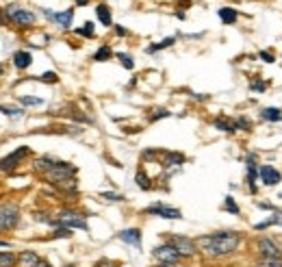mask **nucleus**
Wrapping results in <instances>:
<instances>
[{
	"label": "nucleus",
	"instance_id": "nucleus-1",
	"mask_svg": "<svg viewBox=\"0 0 282 267\" xmlns=\"http://www.w3.org/2000/svg\"><path fill=\"white\" fill-rule=\"evenodd\" d=\"M241 243H243V235L236 233V230H217V233L200 235L195 239L200 254L213 261H221L236 254Z\"/></svg>",
	"mask_w": 282,
	"mask_h": 267
},
{
	"label": "nucleus",
	"instance_id": "nucleus-2",
	"mask_svg": "<svg viewBox=\"0 0 282 267\" xmlns=\"http://www.w3.org/2000/svg\"><path fill=\"white\" fill-rule=\"evenodd\" d=\"M54 218H57L59 226H65V228H72V230H85V233H89V224H87L89 213H83V211L72 209V206H61L59 211H54Z\"/></svg>",
	"mask_w": 282,
	"mask_h": 267
},
{
	"label": "nucleus",
	"instance_id": "nucleus-3",
	"mask_svg": "<svg viewBox=\"0 0 282 267\" xmlns=\"http://www.w3.org/2000/svg\"><path fill=\"white\" fill-rule=\"evenodd\" d=\"M2 16L11 24H16L18 28H33L37 24V16H35L31 9L22 7V4H7L2 9Z\"/></svg>",
	"mask_w": 282,
	"mask_h": 267
},
{
	"label": "nucleus",
	"instance_id": "nucleus-4",
	"mask_svg": "<svg viewBox=\"0 0 282 267\" xmlns=\"http://www.w3.org/2000/svg\"><path fill=\"white\" fill-rule=\"evenodd\" d=\"M22 219V211L20 204L13 200H2L0 202V233H11L20 226Z\"/></svg>",
	"mask_w": 282,
	"mask_h": 267
},
{
	"label": "nucleus",
	"instance_id": "nucleus-5",
	"mask_svg": "<svg viewBox=\"0 0 282 267\" xmlns=\"http://www.w3.org/2000/svg\"><path fill=\"white\" fill-rule=\"evenodd\" d=\"M165 241H167V243H172L185 261H191V259H195V256L200 254L198 245H195V239H191V237H187V235L167 233V235H165Z\"/></svg>",
	"mask_w": 282,
	"mask_h": 267
},
{
	"label": "nucleus",
	"instance_id": "nucleus-6",
	"mask_svg": "<svg viewBox=\"0 0 282 267\" xmlns=\"http://www.w3.org/2000/svg\"><path fill=\"white\" fill-rule=\"evenodd\" d=\"M26 157H31V148L28 146H20L13 152H9L7 157L0 159V174H13L24 163Z\"/></svg>",
	"mask_w": 282,
	"mask_h": 267
},
{
	"label": "nucleus",
	"instance_id": "nucleus-7",
	"mask_svg": "<svg viewBox=\"0 0 282 267\" xmlns=\"http://www.w3.org/2000/svg\"><path fill=\"white\" fill-rule=\"evenodd\" d=\"M152 259L157 261V263H172V265H180L185 261L183 256L178 254V250H176L172 243H167V241L154 245V248H152Z\"/></svg>",
	"mask_w": 282,
	"mask_h": 267
},
{
	"label": "nucleus",
	"instance_id": "nucleus-8",
	"mask_svg": "<svg viewBox=\"0 0 282 267\" xmlns=\"http://www.w3.org/2000/svg\"><path fill=\"white\" fill-rule=\"evenodd\" d=\"M258 154L256 152H248L245 154V185H248V191L252 195L258 194V185H256V180H258Z\"/></svg>",
	"mask_w": 282,
	"mask_h": 267
},
{
	"label": "nucleus",
	"instance_id": "nucleus-9",
	"mask_svg": "<svg viewBox=\"0 0 282 267\" xmlns=\"http://www.w3.org/2000/svg\"><path fill=\"white\" fill-rule=\"evenodd\" d=\"M143 215H152V218H161V219H183V211L176 209V206H169L165 202H154L143 209Z\"/></svg>",
	"mask_w": 282,
	"mask_h": 267
},
{
	"label": "nucleus",
	"instance_id": "nucleus-10",
	"mask_svg": "<svg viewBox=\"0 0 282 267\" xmlns=\"http://www.w3.org/2000/svg\"><path fill=\"white\" fill-rule=\"evenodd\" d=\"M256 254L260 259H282V250L271 237H258L256 239Z\"/></svg>",
	"mask_w": 282,
	"mask_h": 267
},
{
	"label": "nucleus",
	"instance_id": "nucleus-11",
	"mask_svg": "<svg viewBox=\"0 0 282 267\" xmlns=\"http://www.w3.org/2000/svg\"><path fill=\"white\" fill-rule=\"evenodd\" d=\"M185 157L183 152H176V150H163L161 152V161L159 163L163 165V170H167V172H180V168L185 165Z\"/></svg>",
	"mask_w": 282,
	"mask_h": 267
},
{
	"label": "nucleus",
	"instance_id": "nucleus-12",
	"mask_svg": "<svg viewBox=\"0 0 282 267\" xmlns=\"http://www.w3.org/2000/svg\"><path fill=\"white\" fill-rule=\"evenodd\" d=\"M44 16H46L50 22L57 24L59 28L70 31V28H72V22H74V7L65 9V11H50V9H44Z\"/></svg>",
	"mask_w": 282,
	"mask_h": 267
},
{
	"label": "nucleus",
	"instance_id": "nucleus-13",
	"mask_svg": "<svg viewBox=\"0 0 282 267\" xmlns=\"http://www.w3.org/2000/svg\"><path fill=\"white\" fill-rule=\"evenodd\" d=\"M258 180H263L265 187H276V185L282 183V174H280V170L274 168V165H260Z\"/></svg>",
	"mask_w": 282,
	"mask_h": 267
},
{
	"label": "nucleus",
	"instance_id": "nucleus-14",
	"mask_svg": "<svg viewBox=\"0 0 282 267\" xmlns=\"http://www.w3.org/2000/svg\"><path fill=\"white\" fill-rule=\"evenodd\" d=\"M118 239L122 241V243L130 245V248L135 250H141V239H143V233H141V228H124L118 233Z\"/></svg>",
	"mask_w": 282,
	"mask_h": 267
},
{
	"label": "nucleus",
	"instance_id": "nucleus-15",
	"mask_svg": "<svg viewBox=\"0 0 282 267\" xmlns=\"http://www.w3.org/2000/svg\"><path fill=\"white\" fill-rule=\"evenodd\" d=\"M54 157H50V154H42V157H35L33 159V163H31V168H33V172L35 174H39V176H44L48 172L50 168L54 165Z\"/></svg>",
	"mask_w": 282,
	"mask_h": 267
},
{
	"label": "nucleus",
	"instance_id": "nucleus-16",
	"mask_svg": "<svg viewBox=\"0 0 282 267\" xmlns=\"http://www.w3.org/2000/svg\"><path fill=\"white\" fill-rule=\"evenodd\" d=\"M42 261V256L35 250H20L18 252V267H35Z\"/></svg>",
	"mask_w": 282,
	"mask_h": 267
},
{
	"label": "nucleus",
	"instance_id": "nucleus-17",
	"mask_svg": "<svg viewBox=\"0 0 282 267\" xmlns=\"http://www.w3.org/2000/svg\"><path fill=\"white\" fill-rule=\"evenodd\" d=\"M13 65H16V70L24 72L33 65V54L28 50H18V52H13Z\"/></svg>",
	"mask_w": 282,
	"mask_h": 267
},
{
	"label": "nucleus",
	"instance_id": "nucleus-18",
	"mask_svg": "<svg viewBox=\"0 0 282 267\" xmlns=\"http://www.w3.org/2000/svg\"><path fill=\"white\" fill-rule=\"evenodd\" d=\"M217 18L221 20V24H226V26H233L236 20H239V11H236L235 7H219L217 9Z\"/></svg>",
	"mask_w": 282,
	"mask_h": 267
},
{
	"label": "nucleus",
	"instance_id": "nucleus-19",
	"mask_svg": "<svg viewBox=\"0 0 282 267\" xmlns=\"http://www.w3.org/2000/svg\"><path fill=\"white\" fill-rule=\"evenodd\" d=\"M135 185L141 189V191H152L154 189V183L152 178L148 176V172H145L143 168H139L137 172H135Z\"/></svg>",
	"mask_w": 282,
	"mask_h": 267
},
{
	"label": "nucleus",
	"instance_id": "nucleus-20",
	"mask_svg": "<svg viewBox=\"0 0 282 267\" xmlns=\"http://www.w3.org/2000/svg\"><path fill=\"white\" fill-rule=\"evenodd\" d=\"M95 16H98V22L102 24V26H113V13H111V7L104 2H100L98 7H95Z\"/></svg>",
	"mask_w": 282,
	"mask_h": 267
},
{
	"label": "nucleus",
	"instance_id": "nucleus-21",
	"mask_svg": "<svg viewBox=\"0 0 282 267\" xmlns=\"http://www.w3.org/2000/svg\"><path fill=\"white\" fill-rule=\"evenodd\" d=\"M258 118L263 120V122H282V109L280 107H265V109H260V113H258Z\"/></svg>",
	"mask_w": 282,
	"mask_h": 267
},
{
	"label": "nucleus",
	"instance_id": "nucleus-22",
	"mask_svg": "<svg viewBox=\"0 0 282 267\" xmlns=\"http://www.w3.org/2000/svg\"><path fill=\"white\" fill-rule=\"evenodd\" d=\"M213 128L221 130V133H228V135L236 133L235 126H233V118H226V115H217V118L213 120Z\"/></svg>",
	"mask_w": 282,
	"mask_h": 267
},
{
	"label": "nucleus",
	"instance_id": "nucleus-23",
	"mask_svg": "<svg viewBox=\"0 0 282 267\" xmlns=\"http://www.w3.org/2000/svg\"><path fill=\"white\" fill-rule=\"evenodd\" d=\"M113 57H115V52L111 50L109 44H102V46H100V48L94 52V57H92V59H94L95 63H107V61H111Z\"/></svg>",
	"mask_w": 282,
	"mask_h": 267
},
{
	"label": "nucleus",
	"instance_id": "nucleus-24",
	"mask_svg": "<svg viewBox=\"0 0 282 267\" xmlns=\"http://www.w3.org/2000/svg\"><path fill=\"white\" fill-rule=\"evenodd\" d=\"M33 219L39 221V224L52 226V228H57V226H59L57 218H54V213H50V211H35V213H33Z\"/></svg>",
	"mask_w": 282,
	"mask_h": 267
},
{
	"label": "nucleus",
	"instance_id": "nucleus-25",
	"mask_svg": "<svg viewBox=\"0 0 282 267\" xmlns=\"http://www.w3.org/2000/svg\"><path fill=\"white\" fill-rule=\"evenodd\" d=\"M176 35L174 37H165V39H161V42H157V44H150L148 48H145V52L148 54H157V52H161V50H165V48H172L174 44H176Z\"/></svg>",
	"mask_w": 282,
	"mask_h": 267
},
{
	"label": "nucleus",
	"instance_id": "nucleus-26",
	"mask_svg": "<svg viewBox=\"0 0 282 267\" xmlns=\"http://www.w3.org/2000/svg\"><path fill=\"white\" fill-rule=\"evenodd\" d=\"M0 267H18V252L13 250L0 252Z\"/></svg>",
	"mask_w": 282,
	"mask_h": 267
},
{
	"label": "nucleus",
	"instance_id": "nucleus-27",
	"mask_svg": "<svg viewBox=\"0 0 282 267\" xmlns=\"http://www.w3.org/2000/svg\"><path fill=\"white\" fill-rule=\"evenodd\" d=\"M165 118H172V111L165 109V107H157V109H152V111L148 113V122H150V124L159 122V120H165Z\"/></svg>",
	"mask_w": 282,
	"mask_h": 267
},
{
	"label": "nucleus",
	"instance_id": "nucleus-28",
	"mask_svg": "<svg viewBox=\"0 0 282 267\" xmlns=\"http://www.w3.org/2000/svg\"><path fill=\"white\" fill-rule=\"evenodd\" d=\"M0 113L7 115V118H11V120H20V118L26 115V111H24L22 107H7V104H0Z\"/></svg>",
	"mask_w": 282,
	"mask_h": 267
},
{
	"label": "nucleus",
	"instance_id": "nucleus-29",
	"mask_svg": "<svg viewBox=\"0 0 282 267\" xmlns=\"http://www.w3.org/2000/svg\"><path fill=\"white\" fill-rule=\"evenodd\" d=\"M233 126H235V130H243V133H250L254 124H252V120L245 118V115H236V118H233Z\"/></svg>",
	"mask_w": 282,
	"mask_h": 267
},
{
	"label": "nucleus",
	"instance_id": "nucleus-30",
	"mask_svg": "<svg viewBox=\"0 0 282 267\" xmlns=\"http://www.w3.org/2000/svg\"><path fill=\"white\" fill-rule=\"evenodd\" d=\"M267 89H269V80L258 78V76L250 80V92H252V94H265Z\"/></svg>",
	"mask_w": 282,
	"mask_h": 267
},
{
	"label": "nucleus",
	"instance_id": "nucleus-31",
	"mask_svg": "<svg viewBox=\"0 0 282 267\" xmlns=\"http://www.w3.org/2000/svg\"><path fill=\"white\" fill-rule=\"evenodd\" d=\"M221 209H224L226 213H230V215H241V206L236 204V200L233 198V195H226V198H224V204H221Z\"/></svg>",
	"mask_w": 282,
	"mask_h": 267
},
{
	"label": "nucleus",
	"instance_id": "nucleus-32",
	"mask_svg": "<svg viewBox=\"0 0 282 267\" xmlns=\"http://www.w3.org/2000/svg\"><path fill=\"white\" fill-rule=\"evenodd\" d=\"M115 59L119 61V65H122L124 70H135V59H133V54H128V52H118L115 54Z\"/></svg>",
	"mask_w": 282,
	"mask_h": 267
},
{
	"label": "nucleus",
	"instance_id": "nucleus-33",
	"mask_svg": "<svg viewBox=\"0 0 282 267\" xmlns=\"http://www.w3.org/2000/svg\"><path fill=\"white\" fill-rule=\"evenodd\" d=\"M74 33L80 35V37H87V39H94L95 37V26L94 22H85L80 28H74Z\"/></svg>",
	"mask_w": 282,
	"mask_h": 267
},
{
	"label": "nucleus",
	"instance_id": "nucleus-34",
	"mask_svg": "<svg viewBox=\"0 0 282 267\" xmlns=\"http://www.w3.org/2000/svg\"><path fill=\"white\" fill-rule=\"evenodd\" d=\"M18 102L22 107H42L44 100L37 98V96H18Z\"/></svg>",
	"mask_w": 282,
	"mask_h": 267
},
{
	"label": "nucleus",
	"instance_id": "nucleus-35",
	"mask_svg": "<svg viewBox=\"0 0 282 267\" xmlns=\"http://www.w3.org/2000/svg\"><path fill=\"white\" fill-rule=\"evenodd\" d=\"M161 152H163V150H159V148H145L143 152H141V163H152V161H157L161 157Z\"/></svg>",
	"mask_w": 282,
	"mask_h": 267
},
{
	"label": "nucleus",
	"instance_id": "nucleus-36",
	"mask_svg": "<svg viewBox=\"0 0 282 267\" xmlns=\"http://www.w3.org/2000/svg\"><path fill=\"white\" fill-rule=\"evenodd\" d=\"M33 80H39V83H46V85H54V83H59V74L52 72V70H48V72H44V74H39V76H35Z\"/></svg>",
	"mask_w": 282,
	"mask_h": 267
},
{
	"label": "nucleus",
	"instance_id": "nucleus-37",
	"mask_svg": "<svg viewBox=\"0 0 282 267\" xmlns=\"http://www.w3.org/2000/svg\"><path fill=\"white\" fill-rule=\"evenodd\" d=\"M50 239H72V228H65V226H57L50 235Z\"/></svg>",
	"mask_w": 282,
	"mask_h": 267
},
{
	"label": "nucleus",
	"instance_id": "nucleus-38",
	"mask_svg": "<svg viewBox=\"0 0 282 267\" xmlns=\"http://www.w3.org/2000/svg\"><path fill=\"white\" fill-rule=\"evenodd\" d=\"M100 198L107 200V202H126V198L122 194H115V191H100Z\"/></svg>",
	"mask_w": 282,
	"mask_h": 267
},
{
	"label": "nucleus",
	"instance_id": "nucleus-39",
	"mask_svg": "<svg viewBox=\"0 0 282 267\" xmlns=\"http://www.w3.org/2000/svg\"><path fill=\"white\" fill-rule=\"evenodd\" d=\"M254 267H282V259H256Z\"/></svg>",
	"mask_w": 282,
	"mask_h": 267
},
{
	"label": "nucleus",
	"instance_id": "nucleus-40",
	"mask_svg": "<svg viewBox=\"0 0 282 267\" xmlns=\"http://www.w3.org/2000/svg\"><path fill=\"white\" fill-rule=\"evenodd\" d=\"M258 59L263 63H276V52H271V50H260Z\"/></svg>",
	"mask_w": 282,
	"mask_h": 267
},
{
	"label": "nucleus",
	"instance_id": "nucleus-41",
	"mask_svg": "<svg viewBox=\"0 0 282 267\" xmlns=\"http://www.w3.org/2000/svg\"><path fill=\"white\" fill-rule=\"evenodd\" d=\"M94 267H119V263L118 261H111V259H100V261H95Z\"/></svg>",
	"mask_w": 282,
	"mask_h": 267
},
{
	"label": "nucleus",
	"instance_id": "nucleus-42",
	"mask_svg": "<svg viewBox=\"0 0 282 267\" xmlns=\"http://www.w3.org/2000/svg\"><path fill=\"white\" fill-rule=\"evenodd\" d=\"M113 31L118 37H128V28L122 26V24H113Z\"/></svg>",
	"mask_w": 282,
	"mask_h": 267
},
{
	"label": "nucleus",
	"instance_id": "nucleus-43",
	"mask_svg": "<svg viewBox=\"0 0 282 267\" xmlns=\"http://www.w3.org/2000/svg\"><path fill=\"white\" fill-rule=\"evenodd\" d=\"M35 267H54L52 263H50V261L48 259H42V261H39V263L37 265H35Z\"/></svg>",
	"mask_w": 282,
	"mask_h": 267
},
{
	"label": "nucleus",
	"instance_id": "nucleus-44",
	"mask_svg": "<svg viewBox=\"0 0 282 267\" xmlns=\"http://www.w3.org/2000/svg\"><path fill=\"white\" fill-rule=\"evenodd\" d=\"M0 248H4V250H11V241H7V239H0Z\"/></svg>",
	"mask_w": 282,
	"mask_h": 267
},
{
	"label": "nucleus",
	"instance_id": "nucleus-45",
	"mask_svg": "<svg viewBox=\"0 0 282 267\" xmlns=\"http://www.w3.org/2000/svg\"><path fill=\"white\" fill-rule=\"evenodd\" d=\"M176 18H178V20H185V18H187V13H185V11H176Z\"/></svg>",
	"mask_w": 282,
	"mask_h": 267
},
{
	"label": "nucleus",
	"instance_id": "nucleus-46",
	"mask_svg": "<svg viewBox=\"0 0 282 267\" xmlns=\"http://www.w3.org/2000/svg\"><path fill=\"white\" fill-rule=\"evenodd\" d=\"M154 267H178V265H172V263H157Z\"/></svg>",
	"mask_w": 282,
	"mask_h": 267
},
{
	"label": "nucleus",
	"instance_id": "nucleus-47",
	"mask_svg": "<svg viewBox=\"0 0 282 267\" xmlns=\"http://www.w3.org/2000/svg\"><path fill=\"white\" fill-rule=\"evenodd\" d=\"M85 4H89V0H76V7H85Z\"/></svg>",
	"mask_w": 282,
	"mask_h": 267
},
{
	"label": "nucleus",
	"instance_id": "nucleus-48",
	"mask_svg": "<svg viewBox=\"0 0 282 267\" xmlns=\"http://www.w3.org/2000/svg\"><path fill=\"white\" fill-rule=\"evenodd\" d=\"M2 24H7V20H4V16L0 13V26H2Z\"/></svg>",
	"mask_w": 282,
	"mask_h": 267
},
{
	"label": "nucleus",
	"instance_id": "nucleus-49",
	"mask_svg": "<svg viewBox=\"0 0 282 267\" xmlns=\"http://www.w3.org/2000/svg\"><path fill=\"white\" fill-rule=\"evenodd\" d=\"M61 267H76V263H65V265H61Z\"/></svg>",
	"mask_w": 282,
	"mask_h": 267
},
{
	"label": "nucleus",
	"instance_id": "nucleus-50",
	"mask_svg": "<svg viewBox=\"0 0 282 267\" xmlns=\"http://www.w3.org/2000/svg\"><path fill=\"white\" fill-rule=\"evenodd\" d=\"M2 74H4V70H2V68H0V76H2Z\"/></svg>",
	"mask_w": 282,
	"mask_h": 267
},
{
	"label": "nucleus",
	"instance_id": "nucleus-51",
	"mask_svg": "<svg viewBox=\"0 0 282 267\" xmlns=\"http://www.w3.org/2000/svg\"><path fill=\"white\" fill-rule=\"evenodd\" d=\"M278 198H280V200H282V194H280V195H278Z\"/></svg>",
	"mask_w": 282,
	"mask_h": 267
},
{
	"label": "nucleus",
	"instance_id": "nucleus-52",
	"mask_svg": "<svg viewBox=\"0 0 282 267\" xmlns=\"http://www.w3.org/2000/svg\"><path fill=\"white\" fill-rule=\"evenodd\" d=\"M180 2H187V0H180Z\"/></svg>",
	"mask_w": 282,
	"mask_h": 267
}]
</instances>
